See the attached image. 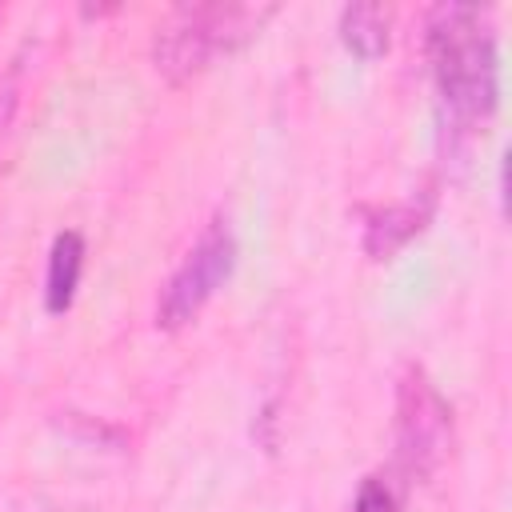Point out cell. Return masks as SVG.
<instances>
[{
  "label": "cell",
  "instance_id": "6da1fadb",
  "mask_svg": "<svg viewBox=\"0 0 512 512\" xmlns=\"http://www.w3.org/2000/svg\"><path fill=\"white\" fill-rule=\"evenodd\" d=\"M424 60L436 88L440 132L448 148H460L484 132L500 100L496 28L488 8L436 4L424 20Z\"/></svg>",
  "mask_w": 512,
  "mask_h": 512
},
{
  "label": "cell",
  "instance_id": "9c48e42d",
  "mask_svg": "<svg viewBox=\"0 0 512 512\" xmlns=\"http://www.w3.org/2000/svg\"><path fill=\"white\" fill-rule=\"evenodd\" d=\"M16 80H8L4 88H0V144H4V132H8V124H12V112H16Z\"/></svg>",
  "mask_w": 512,
  "mask_h": 512
},
{
  "label": "cell",
  "instance_id": "5b68a950",
  "mask_svg": "<svg viewBox=\"0 0 512 512\" xmlns=\"http://www.w3.org/2000/svg\"><path fill=\"white\" fill-rule=\"evenodd\" d=\"M436 212V192L420 188L416 196L388 200V204H364L360 208V248L368 260H392L412 236L428 228Z\"/></svg>",
  "mask_w": 512,
  "mask_h": 512
},
{
  "label": "cell",
  "instance_id": "7a4b0ae2",
  "mask_svg": "<svg viewBox=\"0 0 512 512\" xmlns=\"http://www.w3.org/2000/svg\"><path fill=\"white\" fill-rule=\"evenodd\" d=\"M272 16L276 4H176L152 36V64L168 84H188L212 60L260 36Z\"/></svg>",
  "mask_w": 512,
  "mask_h": 512
},
{
  "label": "cell",
  "instance_id": "52a82bcc",
  "mask_svg": "<svg viewBox=\"0 0 512 512\" xmlns=\"http://www.w3.org/2000/svg\"><path fill=\"white\" fill-rule=\"evenodd\" d=\"M340 44L360 60H380L392 44V8L384 4H348L336 20Z\"/></svg>",
  "mask_w": 512,
  "mask_h": 512
},
{
  "label": "cell",
  "instance_id": "ba28073f",
  "mask_svg": "<svg viewBox=\"0 0 512 512\" xmlns=\"http://www.w3.org/2000/svg\"><path fill=\"white\" fill-rule=\"evenodd\" d=\"M352 512H400V492L384 472H368L352 496Z\"/></svg>",
  "mask_w": 512,
  "mask_h": 512
},
{
  "label": "cell",
  "instance_id": "8992f818",
  "mask_svg": "<svg viewBox=\"0 0 512 512\" xmlns=\"http://www.w3.org/2000/svg\"><path fill=\"white\" fill-rule=\"evenodd\" d=\"M80 272H84V236L76 228H64L52 236L48 268H44V308L52 316H64L72 308L76 288H80Z\"/></svg>",
  "mask_w": 512,
  "mask_h": 512
},
{
  "label": "cell",
  "instance_id": "277c9868",
  "mask_svg": "<svg viewBox=\"0 0 512 512\" xmlns=\"http://www.w3.org/2000/svg\"><path fill=\"white\" fill-rule=\"evenodd\" d=\"M236 232H232V220L224 212H216L200 236L192 240V248L184 252V260L172 268V276L160 284V296H156V328L160 332H180L188 328L204 308L208 300L228 284L232 268H236Z\"/></svg>",
  "mask_w": 512,
  "mask_h": 512
},
{
  "label": "cell",
  "instance_id": "30bf717a",
  "mask_svg": "<svg viewBox=\"0 0 512 512\" xmlns=\"http://www.w3.org/2000/svg\"><path fill=\"white\" fill-rule=\"evenodd\" d=\"M0 20H4V8H0Z\"/></svg>",
  "mask_w": 512,
  "mask_h": 512
},
{
  "label": "cell",
  "instance_id": "3957f363",
  "mask_svg": "<svg viewBox=\"0 0 512 512\" xmlns=\"http://www.w3.org/2000/svg\"><path fill=\"white\" fill-rule=\"evenodd\" d=\"M452 452V404L440 396L432 376L408 360L396 376L392 456L404 484H428Z\"/></svg>",
  "mask_w": 512,
  "mask_h": 512
}]
</instances>
